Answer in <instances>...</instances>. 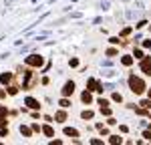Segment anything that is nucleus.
Masks as SVG:
<instances>
[{
  "label": "nucleus",
  "mask_w": 151,
  "mask_h": 145,
  "mask_svg": "<svg viewBox=\"0 0 151 145\" xmlns=\"http://www.w3.org/2000/svg\"><path fill=\"white\" fill-rule=\"evenodd\" d=\"M129 89H131L135 95H141V93L147 91V85L143 83V79L135 77V75H131V77H129Z\"/></svg>",
  "instance_id": "1"
},
{
  "label": "nucleus",
  "mask_w": 151,
  "mask_h": 145,
  "mask_svg": "<svg viewBox=\"0 0 151 145\" xmlns=\"http://www.w3.org/2000/svg\"><path fill=\"white\" fill-rule=\"evenodd\" d=\"M24 62L28 65V67H35V69H38V67H42V57L40 55H28L26 59H24Z\"/></svg>",
  "instance_id": "2"
},
{
  "label": "nucleus",
  "mask_w": 151,
  "mask_h": 145,
  "mask_svg": "<svg viewBox=\"0 0 151 145\" xmlns=\"http://www.w3.org/2000/svg\"><path fill=\"white\" fill-rule=\"evenodd\" d=\"M32 77H35V72H32V71H26V72H24L22 89H30V87H32Z\"/></svg>",
  "instance_id": "3"
},
{
  "label": "nucleus",
  "mask_w": 151,
  "mask_h": 145,
  "mask_svg": "<svg viewBox=\"0 0 151 145\" xmlns=\"http://www.w3.org/2000/svg\"><path fill=\"white\" fill-rule=\"evenodd\" d=\"M139 69H141V72H145V75H149L151 77V59H145L141 60V65H139Z\"/></svg>",
  "instance_id": "4"
},
{
  "label": "nucleus",
  "mask_w": 151,
  "mask_h": 145,
  "mask_svg": "<svg viewBox=\"0 0 151 145\" xmlns=\"http://www.w3.org/2000/svg\"><path fill=\"white\" fill-rule=\"evenodd\" d=\"M75 93V83L73 81H69V83H65V87H63V97H69Z\"/></svg>",
  "instance_id": "5"
},
{
  "label": "nucleus",
  "mask_w": 151,
  "mask_h": 145,
  "mask_svg": "<svg viewBox=\"0 0 151 145\" xmlns=\"http://www.w3.org/2000/svg\"><path fill=\"white\" fill-rule=\"evenodd\" d=\"M24 103H26L30 109H35V111H36V109H40V103L36 101L35 97H26V101H24Z\"/></svg>",
  "instance_id": "6"
},
{
  "label": "nucleus",
  "mask_w": 151,
  "mask_h": 145,
  "mask_svg": "<svg viewBox=\"0 0 151 145\" xmlns=\"http://www.w3.org/2000/svg\"><path fill=\"white\" fill-rule=\"evenodd\" d=\"M65 135H67V137H73V139H77V137H79V131H77L75 127H65Z\"/></svg>",
  "instance_id": "7"
},
{
  "label": "nucleus",
  "mask_w": 151,
  "mask_h": 145,
  "mask_svg": "<svg viewBox=\"0 0 151 145\" xmlns=\"http://www.w3.org/2000/svg\"><path fill=\"white\" fill-rule=\"evenodd\" d=\"M12 81V75L10 72H2V75H0V83L2 85H8Z\"/></svg>",
  "instance_id": "8"
},
{
  "label": "nucleus",
  "mask_w": 151,
  "mask_h": 145,
  "mask_svg": "<svg viewBox=\"0 0 151 145\" xmlns=\"http://www.w3.org/2000/svg\"><path fill=\"white\" fill-rule=\"evenodd\" d=\"M55 119H57L58 123H65V121H67V113H65V111H57Z\"/></svg>",
  "instance_id": "9"
},
{
  "label": "nucleus",
  "mask_w": 151,
  "mask_h": 145,
  "mask_svg": "<svg viewBox=\"0 0 151 145\" xmlns=\"http://www.w3.org/2000/svg\"><path fill=\"white\" fill-rule=\"evenodd\" d=\"M121 141H123V137H119V135H111L109 137V143L111 145H121Z\"/></svg>",
  "instance_id": "10"
},
{
  "label": "nucleus",
  "mask_w": 151,
  "mask_h": 145,
  "mask_svg": "<svg viewBox=\"0 0 151 145\" xmlns=\"http://www.w3.org/2000/svg\"><path fill=\"white\" fill-rule=\"evenodd\" d=\"M81 99H83V103H91L93 101V95H91V91H85L81 95Z\"/></svg>",
  "instance_id": "11"
},
{
  "label": "nucleus",
  "mask_w": 151,
  "mask_h": 145,
  "mask_svg": "<svg viewBox=\"0 0 151 145\" xmlns=\"http://www.w3.org/2000/svg\"><path fill=\"white\" fill-rule=\"evenodd\" d=\"M121 62H123L125 67H131V65H133V57H129V55H125V57L121 59Z\"/></svg>",
  "instance_id": "12"
},
{
  "label": "nucleus",
  "mask_w": 151,
  "mask_h": 145,
  "mask_svg": "<svg viewBox=\"0 0 151 145\" xmlns=\"http://www.w3.org/2000/svg\"><path fill=\"white\" fill-rule=\"evenodd\" d=\"M42 133H45L47 137H52V135H55V131H52V127H50V125H45V127H42Z\"/></svg>",
  "instance_id": "13"
},
{
  "label": "nucleus",
  "mask_w": 151,
  "mask_h": 145,
  "mask_svg": "<svg viewBox=\"0 0 151 145\" xmlns=\"http://www.w3.org/2000/svg\"><path fill=\"white\" fill-rule=\"evenodd\" d=\"M93 115H95V113H93V111H89V109L81 113V117H83V119H93Z\"/></svg>",
  "instance_id": "14"
},
{
  "label": "nucleus",
  "mask_w": 151,
  "mask_h": 145,
  "mask_svg": "<svg viewBox=\"0 0 151 145\" xmlns=\"http://www.w3.org/2000/svg\"><path fill=\"white\" fill-rule=\"evenodd\" d=\"M20 133H22V135H26V137H30L32 129H30V127H24V125H20Z\"/></svg>",
  "instance_id": "15"
},
{
  "label": "nucleus",
  "mask_w": 151,
  "mask_h": 145,
  "mask_svg": "<svg viewBox=\"0 0 151 145\" xmlns=\"http://www.w3.org/2000/svg\"><path fill=\"white\" fill-rule=\"evenodd\" d=\"M58 105H60V107H63V109H67V107H70V101H69V99H67V97H63Z\"/></svg>",
  "instance_id": "16"
},
{
  "label": "nucleus",
  "mask_w": 151,
  "mask_h": 145,
  "mask_svg": "<svg viewBox=\"0 0 151 145\" xmlns=\"http://www.w3.org/2000/svg\"><path fill=\"white\" fill-rule=\"evenodd\" d=\"M139 105H141L143 109H149V111H151V99H145V101H141Z\"/></svg>",
  "instance_id": "17"
},
{
  "label": "nucleus",
  "mask_w": 151,
  "mask_h": 145,
  "mask_svg": "<svg viewBox=\"0 0 151 145\" xmlns=\"http://www.w3.org/2000/svg\"><path fill=\"white\" fill-rule=\"evenodd\" d=\"M16 93H18V87L16 85H10L8 87V95H16Z\"/></svg>",
  "instance_id": "18"
},
{
  "label": "nucleus",
  "mask_w": 151,
  "mask_h": 145,
  "mask_svg": "<svg viewBox=\"0 0 151 145\" xmlns=\"http://www.w3.org/2000/svg\"><path fill=\"white\" fill-rule=\"evenodd\" d=\"M113 101H115V103H121V101H123L121 93H113Z\"/></svg>",
  "instance_id": "19"
},
{
  "label": "nucleus",
  "mask_w": 151,
  "mask_h": 145,
  "mask_svg": "<svg viewBox=\"0 0 151 145\" xmlns=\"http://www.w3.org/2000/svg\"><path fill=\"white\" fill-rule=\"evenodd\" d=\"M6 113H8V109L4 107V105H0V117H6Z\"/></svg>",
  "instance_id": "20"
},
{
  "label": "nucleus",
  "mask_w": 151,
  "mask_h": 145,
  "mask_svg": "<svg viewBox=\"0 0 151 145\" xmlns=\"http://www.w3.org/2000/svg\"><path fill=\"white\" fill-rule=\"evenodd\" d=\"M135 113H137V115H145V113H147V109H143V107H137V109H135Z\"/></svg>",
  "instance_id": "21"
},
{
  "label": "nucleus",
  "mask_w": 151,
  "mask_h": 145,
  "mask_svg": "<svg viewBox=\"0 0 151 145\" xmlns=\"http://www.w3.org/2000/svg\"><path fill=\"white\" fill-rule=\"evenodd\" d=\"M101 113H103V115H107V117H109V115H111V109H109V107H101Z\"/></svg>",
  "instance_id": "22"
},
{
  "label": "nucleus",
  "mask_w": 151,
  "mask_h": 145,
  "mask_svg": "<svg viewBox=\"0 0 151 145\" xmlns=\"http://www.w3.org/2000/svg\"><path fill=\"white\" fill-rule=\"evenodd\" d=\"M107 55H109V57H115V55H117V48H109V50H107Z\"/></svg>",
  "instance_id": "23"
},
{
  "label": "nucleus",
  "mask_w": 151,
  "mask_h": 145,
  "mask_svg": "<svg viewBox=\"0 0 151 145\" xmlns=\"http://www.w3.org/2000/svg\"><path fill=\"white\" fill-rule=\"evenodd\" d=\"M135 59H141V60H143L145 57H143V52H141V50H135Z\"/></svg>",
  "instance_id": "24"
},
{
  "label": "nucleus",
  "mask_w": 151,
  "mask_h": 145,
  "mask_svg": "<svg viewBox=\"0 0 151 145\" xmlns=\"http://www.w3.org/2000/svg\"><path fill=\"white\" fill-rule=\"evenodd\" d=\"M127 34H131V28H129V26H127V28H123V32H121V36H127Z\"/></svg>",
  "instance_id": "25"
},
{
  "label": "nucleus",
  "mask_w": 151,
  "mask_h": 145,
  "mask_svg": "<svg viewBox=\"0 0 151 145\" xmlns=\"http://www.w3.org/2000/svg\"><path fill=\"white\" fill-rule=\"evenodd\" d=\"M91 145H103L101 139H91Z\"/></svg>",
  "instance_id": "26"
},
{
  "label": "nucleus",
  "mask_w": 151,
  "mask_h": 145,
  "mask_svg": "<svg viewBox=\"0 0 151 145\" xmlns=\"http://www.w3.org/2000/svg\"><path fill=\"white\" fill-rule=\"evenodd\" d=\"M99 105H101V107H107V105H109V101H105V99H99Z\"/></svg>",
  "instance_id": "27"
},
{
  "label": "nucleus",
  "mask_w": 151,
  "mask_h": 145,
  "mask_svg": "<svg viewBox=\"0 0 151 145\" xmlns=\"http://www.w3.org/2000/svg\"><path fill=\"white\" fill-rule=\"evenodd\" d=\"M30 129H32V131H42V127H38L36 123H32V127H30Z\"/></svg>",
  "instance_id": "28"
},
{
  "label": "nucleus",
  "mask_w": 151,
  "mask_h": 145,
  "mask_svg": "<svg viewBox=\"0 0 151 145\" xmlns=\"http://www.w3.org/2000/svg\"><path fill=\"white\" fill-rule=\"evenodd\" d=\"M143 137H145L147 141H151V131H145V133H143Z\"/></svg>",
  "instance_id": "29"
},
{
  "label": "nucleus",
  "mask_w": 151,
  "mask_h": 145,
  "mask_svg": "<svg viewBox=\"0 0 151 145\" xmlns=\"http://www.w3.org/2000/svg\"><path fill=\"white\" fill-rule=\"evenodd\" d=\"M70 67H79V60H77V59H70Z\"/></svg>",
  "instance_id": "30"
},
{
  "label": "nucleus",
  "mask_w": 151,
  "mask_h": 145,
  "mask_svg": "<svg viewBox=\"0 0 151 145\" xmlns=\"http://www.w3.org/2000/svg\"><path fill=\"white\" fill-rule=\"evenodd\" d=\"M48 145H63V141H58V139H55V141H50Z\"/></svg>",
  "instance_id": "31"
},
{
  "label": "nucleus",
  "mask_w": 151,
  "mask_h": 145,
  "mask_svg": "<svg viewBox=\"0 0 151 145\" xmlns=\"http://www.w3.org/2000/svg\"><path fill=\"white\" fill-rule=\"evenodd\" d=\"M143 47H145V48H151V40H145V42H143Z\"/></svg>",
  "instance_id": "32"
},
{
  "label": "nucleus",
  "mask_w": 151,
  "mask_h": 145,
  "mask_svg": "<svg viewBox=\"0 0 151 145\" xmlns=\"http://www.w3.org/2000/svg\"><path fill=\"white\" fill-rule=\"evenodd\" d=\"M4 125H6V119H4V117H0V127H4Z\"/></svg>",
  "instance_id": "33"
},
{
  "label": "nucleus",
  "mask_w": 151,
  "mask_h": 145,
  "mask_svg": "<svg viewBox=\"0 0 151 145\" xmlns=\"http://www.w3.org/2000/svg\"><path fill=\"white\" fill-rule=\"evenodd\" d=\"M147 95H149V99H151V89H147Z\"/></svg>",
  "instance_id": "34"
},
{
  "label": "nucleus",
  "mask_w": 151,
  "mask_h": 145,
  "mask_svg": "<svg viewBox=\"0 0 151 145\" xmlns=\"http://www.w3.org/2000/svg\"><path fill=\"white\" fill-rule=\"evenodd\" d=\"M0 145H2V143H0Z\"/></svg>",
  "instance_id": "35"
}]
</instances>
